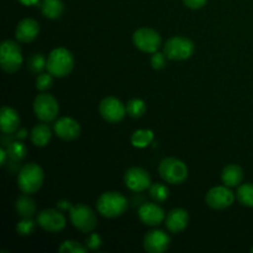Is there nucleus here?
Listing matches in <instances>:
<instances>
[{"instance_id": "obj_13", "label": "nucleus", "mask_w": 253, "mask_h": 253, "mask_svg": "<svg viewBox=\"0 0 253 253\" xmlns=\"http://www.w3.org/2000/svg\"><path fill=\"white\" fill-rule=\"evenodd\" d=\"M37 224L48 232H59L66 227V217L59 210L44 209L37 214Z\"/></svg>"}, {"instance_id": "obj_27", "label": "nucleus", "mask_w": 253, "mask_h": 253, "mask_svg": "<svg viewBox=\"0 0 253 253\" xmlns=\"http://www.w3.org/2000/svg\"><path fill=\"white\" fill-rule=\"evenodd\" d=\"M126 113L133 119H138L146 113V104L141 99H131L126 104Z\"/></svg>"}, {"instance_id": "obj_2", "label": "nucleus", "mask_w": 253, "mask_h": 253, "mask_svg": "<svg viewBox=\"0 0 253 253\" xmlns=\"http://www.w3.org/2000/svg\"><path fill=\"white\" fill-rule=\"evenodd\" d=\"M43 169L35 162L24 165L17 172L19 189L26 194H34L39 192L43 184Z\"/></svg>"}, {"instance_id": "obj_22", "label": "nucleus", "mask_w": 253, "mask_h": 253, "mask_svg": "<svg viewBox=\"0 0 253 253\" xmlns=\"http://www.w3.org/2000/svg\"><path fill=\"white\" fill-rule=\"evenodd\" d=\"M15 209L19 216L21 217H32L37 211L36 202L30 197V194L24 193L20 195L15 203Z\"/></svg>"}, {"instance_id": "obj_11", "label": "nucleus", "mask_w": 253, "mask_h": 253, "mask_svg": "<svg viewBox=\"0 0 253 253\" xmlns=\"http://www.w3.org/2000/svg\"><path fill=\"white\" fill-rule=\"evenodd\" d=\"M99 113L101 118L105 121L111 124L120 123L124 120L126 113V105H124L123 101L119 100L115 96H106L101 100L99 105Z\"/></svg>"}, {"instance_id": "obj_9", "label": "nucleus", "mask_w": 253, "mask_h": 253, "mask_svg": "<svg viewBox=\"0 0 253 253\" xmlns=\"http://www.w3.org/2000/svg\"><path fill=\"white\" fill-rule=\"evenodd\" d=\"M132 42L136 48L146 53H155L162 43L161 35L150 27H141L132 35Z\"/></svg>"}, {"instance_id": "obj_39", "label": "nucleus", "mask_w": 253, "mask_h": 253, "mask_svg": "<svg viewBox=\"0 0 253 253\" xmlns=\"http://www.w3.org/2000/svg\"><path fill=\"white\" fill-rule=\"evenodd\" d=\"M58 207L63 208V209H67V210H71L72 205L67 202H58Z\"/></svg>"}, {"instance_id": "obj_19", "label": "nucleus", "mask_w": 253, "mask_h": 253, "mask_svg": "<svg viewBox=\"0 0 253 253\" xmlns=\"http://www.w3.org/2000/svg\"><path fill=\"white\" fill-rule=\"evenodd\" d=\"M20 116L15 109L2 106L0 111V128L2 133H15L19 130Z\"/></svg>"}, {"instance_id": "obj_17", "label": "nucleus", "mask_w": 253, "mask_h": 253, "mask_svg": "<svg viewBox=\"0 0 253 253\" xmlns=\"http://www.w3.org/2000/svg\"><path fill=\"white\" fill-rule=\"evenodd\" d=\"M40 34V25L36 20L31 19V17H26L22 19L21 21L17 24L16 30H15V37L19 42L22 43H30V42L35 41Z\"/></svg>"}, {"instance_id": "obj_6", "label": "nucleus", "mask_w": 253, "mask_h": 253, "mask_svg": "<svg viewBox=\"0 0 253 253\" xmlns=\"http://www.w3.org/2000/svg\"><path fill=\"white\" fill-rule=\"evenodd\" d=\"M0 66L5 73H15L22 66V52L19 43L6 40L0 46Z\"/></svg>"}, {"instance_id": "obj_20", "label": "nucleus", "mask_w": 253, "mask_h": 253, "mask_svg": "<svg viewBox=\"0 0 253 253\" xmlns=\"http://www.w3.org/2000/svg\"><path fill=\"white\" fill-rule=\"evenodd\" d=\"M221 180L227 187H237L244 180V170H242V168L240 166L234 165V163L232 165H227L222 169Z\"/></svg>"}, {"instance_id": "obj_32", "label": "nucleus", "mask_w": 253, "mask_h": 253, "mask_svg": "<svg viewBox=\"0 0 253 253\" xmlns=\"http://www.w3.org/2000/svg\"><path fill=\"white\" fill-rule=\"evenodd\" d=\"M53 84V76L51 73H40L36 78V88L40 91H46Z\"/></svg>"}, {"instance_id": "obj_4", "label": "nucleus", "mask_w": 253, "mask_h": 253, "mask_svg": "<svg viewBox=\"0 0 253 253\" xmlns=\"http://www.w3.org/2000/svg\"><path fill=\"white\" fill-rule=\"evenodd\" d=\"M158 173L169 184H182L188 178V167L178 158L167 157L158 166Z\"/></svg>"}, {"instance_id": "obj_28", "label": "nucleus", "mask_w": 253, "mask_h": 253, "mask_svg": "<svg viewBox=\"0 0 253 253\" xmlns=\"http://www.w3.org/2000/svg\"><path fill=\"white\" fill-rule=\"evenodd\" d=\"M150 197L155 200L156 203H163L169 197V189L166 184L162 183H155L150 187Z\"/></svg>"}, {"instance_id": "obj_5", "label": "nucleus", "mask_w": 253, "mask_h": 253, "mask_svg": "<svg viewBox=\"0 0 253 253\" xmlns=\"http://www.w3.org/2000/svg\"><path fill=\"white\" fill-rule=\"evenodd\" d=\"M69 217H71L73 226L84 234H89L93 231L98 224V217H96L95 212L90 207L83 204V203H78L71 208Z\"/></svg>"}, {"instance_id": "obj_1", "label": "nucleus", "mask_w": 253, "mask_h": 253, "mask_svg": "<svg viewBox=\"0 0 253 253\" xmlns=\"http://www.w3.org/2000/svg\"><path fill=\"white\" fill-rule=\"evenodd\" d=\"M128 202L119 192L103 193L96 200V210L99 214L108 219H115L121 216L127 210Z\"/></svg>"}, {"instance_id": "obj_25", "label": "nucleus", "mask_w": 253, "mask_h": 253, "mask_svg": "<svg viewBox=\"0 0 253 253\" xmlns=\"http://www.w3.org/2000/svg\"><path fill=\"white\" fill-rule=\"evenodd\" d=\"M5 150L9 156V160L14 162H21L27 155V147L20 140L12 141L7 147H5Z\"/></svg>"}, {"instance_id": "obj_8", "label": "nucleus", "mask_w": 253, "mask_h": 253, "mask_svg": "<svg viewBox=\"0 0 253 253\" xmlns=\"http://www.w3.org/2000/svg\"><path fill=\"white\" fill-rule=\"evenodd\" d=\"M34 113L39 120L51 123L56 120L59 114L58 101L51 94H40L34 100Z\"/></svg>"}, {"instance_id": "obj_3", "label": "nucleus", "mask_w": 253, "mask_h": 253, "mask_svg": "<svg viewBox=\"0 0 253 253\" xmlns=\"http://www.w3.org/2000/svg\"><path fill=\"white\" fill-rule=\"evenodd\" d=\"M74 58L69 49L64 47L54 48L47 58V71L57 78H64L73 71Z\"/></svg>"}, {"instance_id": "obj_40", "label": "nucleus", "mask_w": 253, "mask_h": 253, "mask_svg": "<svg viewBox=\"0 0 253 253\" xmlns=\"http://www.w3.org/2000/svg\"><path fill=\"white\" fill-rule=\"evenodd\" d=\"M251 252H252V253H253V247H252V249H251Z\"/></svg>"}, {"instance_id": "obj_18", "label": "nucleus", "mask_w": 253, "mask_h": 253, "mask_svg": "<svg viewBox=\"0 0 253 253\" xmlns=\"http://www.w3.org/2000/svg\"><path fill=\"white\" fill-rule=\"evenodd\" d=\"M165 222L168 231L172 232V234H179L187 229L188 224H189V214H188L187 210L177 208V209H173L168 212Z\"/></svg>"}, {"instance_id": "obj_29", "label": "nucleus", "mask_w": 253, "mask_h": 253, "mask_svg": "<svg viewBox=\"0 0 253 253\" xmlns=\"http://www.w3.org/2000/svg\"><path fill=\"white\" fill-rule=\"evenodd\" d=\"M27 67H29V71H31L32 73L40 74L43 72V69H47V59L44 58L43 54L36 53L31 58H29Z\"/></svg>"}, {"instance_id": "obj_37", "label": "nucleus", "mask_w": 253, "mask_h": 253, "mask_svg": "<svg viewBox=\"0 0 253 253\" xmlns=\"http://www.w3.org/2000/svg\"><path fill=\"white\" fill-rule=\"evenodd\" d=\"M7 160H9V156H7L5 147H2L1 150H0V163H1V166H6Z\"/></svg>"}, {"instance_id": "obj_35", "label": "nucleus", "mask_w": 253, "mask_h": 253, "mask_svg": "<svg viewBox=\"0 0 253 253\" xmlns=\"http://www.w3.org/2000/svg\"><path fill=\"white\" fill-rule=\"evenodd\" d=\"M183 1H184L185 6H188L189 9L197 10L204 6L208 2V0H183Z\"/></svg>"}, {"instance_id": "obj_15", "label": "nucleus", "mask_w": 253, "mask_h": 253, "mask_svg": "<svg viewBox=\"0 0 253 253\" xmlns=\"http://www.w3.org/2000/svg\"><path fill=\"white\" fill-rule=\"evenodd\" d=\"M53 131L57 137L62 138V140L73 141L81 135V125L74 119L69 118V116H64V118H59L54 123Z\"/></svg>"}, {"instance_id": "obj_38", "label": "nucleus", "mask_w": 253, "mask_h": 253, "mask_svg": "<svg viewBox=\"0 0 253 253\" xmlns=\"http://www.w3.org/2000/svg\"><path fill=\"white\" fill-rule=\"evenodd\" d=\"M19 2H21L22 5H26V6H31V5H37L41 0H17Z\"/></svg>"}, {"instance_id": "obj_33", "label": "nucleus", "mask_w": 253, "mask_h": 253, "mask_svg": "<svg viewBox=\"0 0 253 253\" xmlns=\"http://www.w3.org/2000/svg\"><path fill=\"white\" fill-rule=\"evenodd\" d=\"M167 64V56L162 52H155L152 53V57H151V66H152L153 69L156 71H161L163 69Z\"/></svg>"}, {"instance_id": "obj_16", "label": "nucleus", "mask_w": 253, "mask_h": 253, "mask_svg": "<svg viewBox=\"0 0 253 253\" xmlns=\"http://www.w3.org/2000/svg\"><path fill=\"white\" fill-rule=\"evenodd\" d=\"M138 217L147 226H158L166 219L165 210L156 203H143L138 208Z\"/></svg>"}, {"instance_id": "obj_21", "label": "nucleus", "mask_w": 253, "mask_h": 253, "mask_svg": "<svg viewBox=\"0 0 253 253\" xmlns=\"http://www.w3.org/2000/svg\"><path fill=\"white\" fill-rule=\"evenodd\" d=\"M52 138V130L47 123L42 121L41 124H37L31 130V141L37 147H44L48 145Z\"/></svg>"}, {"instance_id": "obj_31", "label": "nucleus", "mask_w": 253, "mask_h": 253, "mask_svg": "<svg viewBox=\"0 0 253 253\" xmlns=\"http://www.w3.org/2000/svg\"><path fill=\"white\" fill-rule=\"evenodd\" d=\"M86 251H88L86 246H83V245L79 244V242L72 241V240H67V241H64L63 244L58 247V252L61 253H85Z\"/></svg>"}, {"instance_id": "obj_23", "label": "nucleus", "mask_w": 253, "mask_h": 253, "mask_svg": "<svg viewBox=\"0 0 253 253\" xmlns=\"http://www.w3.org/2000/svg\"><path fill=\"white\" fill-rule=\"evenodd\" d=\"M40 7L42 15L49 20L59 19L64 12V4L62 0H42Z\"/></svg>"}, {"instance_id": "obj_12", "label": "nucleus", "mask_w": 253, "mask_h": 253, "mask_svg": "<svg viewBox=\"0 0 253 253\" xmlns=\"http://www.w3.org/2000/svg\"><path fill=\"white\" fill-rule=\"evenodd\" d=\"M126 187L135 193L145 192L151 187V175L143 168L132 167L128 168L124 175Z\"/></svg>"}, {"instance_id": "obj_10", "label": "nucleus", "mask_w": 253, "mask_h": 253, "mask_svg": "<svg viewBox=\"0 0 253 253\" xmlns=\"http://www.w3.org/2000/svg\"><path fill=\"white\" fill-rule=\"evenodd\" d=\"M235 202V194L227 185H217L207 193L205 203L215 210H224L231 207Z\"/></svg>"}, {"instance_id": "obj_14", "label": "nucleus", "mask_w": 253, "mask_h": 253, "mask_svg": "<svg viewBox=\"0 0 253 253\" xmlns=\"http://www.w3.org/2000/svg\"><path fill=\"white\" fill-rule=\"evenodd\" d=\"M170 245V237L166 231L160 229L151 230L143 240V249L148 253H163Z\"/></svg>"}, {"instance_id": "obj_26", "label": "nucleus", "mask_w": 253, "mask_h": 253, "mask_svg": "<svg viewBox=\"0 0 253 253\" xmlns=\"http://www.w3.org/2000/svg\"><path fill=\"white\" fill-rule=\"evenodd\" d=\"M236 198L240 204L244 207L253 208V183H245L239 185Z\"/></svg>"}, {"instance_id": "obj_36", "label": "nucleus", "mask_w": 253, "mask_h": 253, "mask_svg": "<svg viewBox=\"0 0 253 253\" xmlns=\"http://www.w3.org/2000/svg\"><path fill=\"white\" fill-rule=\"evenodd\" d=\"M27 135H29V133H27L26 128H19V130L15 132V137H16V140H20V141L25 140V138L27 137Z\"/></svg>"}, {"instance_id": "obj_30", "label": "nucleus", "mask_w": 253, "mask_h": 253, "mask_svg": "<svg viewBox=\"0 0 253 253\" xmlns=\"http://www.w3.org/2000/svg\"><path fill=\"white\" fill-rule=\"evenodd\" d=\"M37 220L35 221L32 217H22L16 225V232L20 236H29V235L34 234L37 226Z\"/></svg>"}, {"instance_id": "obj_7", "label": "nucleus", "mask_w": 253, "mask_h": 253, "mask_svg": "<svg viewBox=\"0 0 253 253\" xmlns=\"http://www.w3.org/2000/svg\"><path fill=\"white\" fill-rule=\"evenodd\" d=\"M194 51V42L184 36L170 37L163 46V53L172 61H184L190 58Z\"/></svg>"}, {"instance_id": "obj_24", "label": "nucleus", "mask_w": 253, "mask_h": 253, "mask_svg": "<svg viewBox=\"0 0 253 253\" xmlns=\"http://www.w3.org/2000/svg\"><path fill=\"white\" fill-rule=\"evenodd\" d=\"M153 138H155V135H153L152 131L147 130V128H140V130H136L132 133L131 143H132L133 147L145 148L152 143Z\"/></svg>"}, {"instance_id": "obj_34", "label": "nucleus", "mask_w": 253, "mask_h": 253, "mask_svg": "<svg viewBox=\"0 0 253 253\" xmlns=\"http://www.w3.org/2000/svg\"><path fill=\"white\" fill-rule=\"evenodd\" d=\"M103 245V239L99 234H90L85 240V246L86 249L90 251H96L99 250Z\"/></svg>"}]
</instances>
